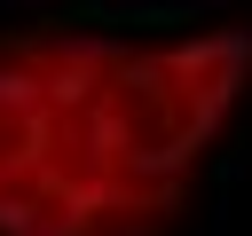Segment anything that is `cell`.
<instances>
[{"label": "cell", "mask_w": 252, "mask_h": 236, "mask_svg": "<svg viewBox=\"0 0 252 236\" xmlns=\"http://www.w3.org/2000/svg\"><path fill=\"white\" fill-rule=\"evenodd\" d=\"M181 205L134 126L126 39L0 31V236H165Z\"/></svg>", "instance_id": "1"}]
</instances>
